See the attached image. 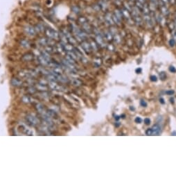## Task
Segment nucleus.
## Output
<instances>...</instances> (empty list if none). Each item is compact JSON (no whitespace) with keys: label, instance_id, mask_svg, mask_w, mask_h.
<instances>
[{"label":"nucleus","instance_id":"4","mask_svg":"<svg viewBox=\"0 0 176 177\" xmlns=\"http://www.w3.org/2000/svg\"><path fill=\"white\" fill-rule=\"evenodd\" d=\"M24 31L26 34H28V36H34L36 33V31L35 29V27H33L31 25H28L24 27Z\"/></svg>","mask_w":176,"mask_h":177},{"label":"nucleus","instance_id":"7","mask_svg":"<svg viewBox=\"0 0 176 177\" xmlns=\"http://www.w3.org/2000/svg\"><path fill=\"white\" fill-rule=\"evenodd\" d=\"M71 11L75 15H79L81 13V9L78 6V4H74L71 6Z\"/></svg>","mask_w":176,"mask_h":177},{"label":"nucleus","instance_id":"21","mask_svg":"<svg viewBox=\"0 0 176 177\" xmlns=\"http://www.w3.org/2000/svg\"><path fill=\"white\" fill-rule=\"evenodd\" d=\"M146 135H153V131H152V129H147L146 131Z\"/></svg>","mask_w":176,"mask_h":177},{"label":"nucleus","instance_id":"15","mask_svg":"<svg viewBox=\"0 0 176 177\" xmlns=\"http://www.w3.org/2000/svg\"><path fill=\"white\" fill-rule=\"evenodd\" d=\"M169 0H159V5H165L169 6Z\"/></svg>","mask_w":176,"mask_h":177},{"label":"nucleus","instance_id":"27","mask_svg":"<svg viewBox=\"0 0 176 177\" xmlns=\"http://www.w3.org/2000/svg\"><path fill=\"white\" fill-rule=\"evenodd\" d=\"M169 71L171 72H173V73L175 72H176L175 68H174L173 66H170V67H169Z\"/></svg>","mask_w":176,"mask_h":177},{"label":"nucleus","instance_id":"17","mask_svg":"<svg viewBox=\"0 0 176 177\" xmlns=\"http://www.w3.org/2000/svg\"><path fill=\"white\" fill-rule=\"evenodd\" d=\"M159 78L161 81H165L166 79V74L164 72H161L159 73Z\"/></svg>","mask_w":176,"mask_h":177},{"label":"nucleus","instance_id":"25","mask_svg":"<svg viewBox=\"0 0 176 177\" xmlns=\"http://www.w3.org/2000/svg\"><path fill=\"white\" fill-rule=\"evenodd\" d=\"M149 1L151 3H153V4H155L157 6L159 7V0H149Z\"/></svg>","mask_w":176,"mask_h":177},{"label":"nucleus","instance_id":"18","mask_svg":"<svg viewBox=\"0 0 176 177\" xmlns=\"http://www.w3.org/2000/svg\"><path fill=\"white\" fill-rule=\"evenodd\" d=\"M81 84H82V82H81V81L80 80H78V79H75V80L73 81V85H74L76 86H80Z\"/></svg>","mask_w":176,"mask_h":177},{"label":"nucleus","instance_id":"24","mask_svg":"<svg viewBox=\"0 0 176 177\" xmlns=\"http://www.w3.org/2000/svg\"><path fill=\"white\" fill-rule=\"evenodd\" d=\"M144 124H146V125H149V124H150V119L148 117L145 118L144 120Z\"/></svg>","mask_w":176,"mask_h":177},{"label":"nucleus","instance_id":"12","mask_svg":"<svg viewBox=\"0 0 176 177\" xmlns=\"http://www.w3.org/2000/svg\"><path fill=\"white\" fill-rule=\"evenodd\" d=\"M105 39L107 40L112 41L113 39L112 33L110 32V31H106V32L105 33Z\"/></svg>","mask_w":176,"mask_h":177},{"label":"nucleus","instance_id":"29","mask_svg":"<svg viewBox=\"0 0 176 177\" xmlns=\"http://www.w3.org/2000/svg\"><path fill=\"white\" fill-rule=\"evenodd\" d=\"M159 100V102H160L161 104H164V103H165V101H164V99L163 98H160Z\"/></svg>","mask_w":176,"mask_h":177},{"label":"nucleus","instance_id":"38","mask_svg":"<svg viewBox=\"0 0 176 177\" xmlns=\"http://www.w3.org/2000/svg\"><path fill=\"white\" fill-rule=\"evenodd\" d=\"M105 1H108V2H110V1H112V0H105Z\"/></svg>","mask_w":176,"mask_h":177},{"label":"nucleus","instance_id":"3","mask_svg":"<svg viewBox=\"0 0 176 177\" xmlns=\"http://www.w3.org/2000/svg\"><path fill=\"white\" fill-rule=\"evenodd\" d=\"M104 21L106 22L108 25H114V22L113 21V18H112V13L107 12L105 13V15H104Z\"/></svg>","mask_w":176,"mask_h":177},{"label":"nucleus","instance_id":"34","mask_svg":"<svg viewBox=\"0 0 176 177\" xmlns=\"http://www.w3.org/2000/svg\"><path fill=\"white\" fill-rule=\"evenodd\" d=\"M130 109L131 111H135V108L132 107V106H130Z\"/></svg>","mask_w":176,"mask_h":177},{"label":"nucleus","instance_id":"22","mask_svg":"<svg viewBox=\"0 0 176 177\" xmlns=\"http://www.w3.org/2000/svg\"><path fill=\"white\" fill-rule=\"evenodd\" d=\"M150 81H153V82H156V81H157V76L155 75L150 76Z\"/></svg>","mask_w":176,"mask_h":177},{"label":"nucleus","instance_id":"2","mask_svg":"<svg viewBox=\"0 0 176 177\" xmlns=\"http://www.w3.org/2000/svg\"><path fill=\"white\" fill-rule=\"evenodd\" d=\"M97 2L100 6L101 11L105 13L108 11L109 8H110V4H109L108 1H105V0H97Z\"/></svg>","mask_w":176,"mask_h":177},{"label":"nucleus","instance_id":"35","mask_svg":"<svg viewBox=\"0 0 176 177\" xmlns=\"http://www.w3.org/2000/svg\"><path fill=\"white\" fill-rule=\"evenodd\" d=\"M115 126H116V127H119V126H120V123H119V122H117V123H116V124H115Z\"/></svg>","mask_w":176,"mask_h":177},{"label":"nucleus","instance_id":"8","mask_svg":"<svg viewBox=\"0 0 176 177\" xmlns=\"http://www.w3.org/2000/svg\"><path fill=\"white\" fill-rule=\"evenodd\" d=\"M91 6H92V9H93V11H94V12L99 13L100 11H101V9L100 6H99L98 3H97V1L94 3H92V4H91Z\"/></svg>","mask_w":176,"mask_h":177},{"label":"nucleus","instance_id":"6","mask_svg":"<svg viewBox=\"0 0 176 177\" xmlns=\"http://www.w3.org/2000/svg\"><path fill=\"white\" fill-rule=\"evenodd\" d=\"M152 131H153V135H159L161 131V127L159 124H156L155 125H153V127H152Z\"/></svg>","mask_w":176,"mask_h":177},{"label":"nucleus","instance_id":"30","mask_svg":"<svg viewBox=\"0 0 176 177\" xmlns=\"http://www.w3.org/2000/svg\"><path fill=\"white\" fill-rule=\"evenodd\" d=\"M173 38L174 40H175V42H176V30H175V32L173 33Z\"/></svg>","mask_w":176,"mask_h":177},{"label":"nucleus","instance_id":"14","mask_svg":"<svg viewBox=\"0 0 176 177\" xmlns=\"http://www.w3.org/2000/svg\"><path fill=\"white\" fill-rule=\"evenodd\" d=\"M20 44H21V45L24 47H27L30 45L29 41L27 40H24V39L20 41Z\"/></svg>","mask_w":176,"mask_h":177},{"label":"nucleus","instance_id":"9","mask_svg":"<svg viewBox=\"0 0 176 177\" xmlns=\"http://www.w3.org/2000/svg\"><path fill=\"white\" fill-rule=\"evenodd\" d=\"M27 119H28V122H29L30 123H31L32 125H36V124H38V120H37V119L35 117L29 115L27 117Z\"/></svg>","mask_w":176,"mask_h":177},{"label":"nucleus","instance_id":"33","mask_svg":"<svg viewBox=\"0 0 176 177\" xmlns=\"http://www.w3.org/2000/svg\"><path fill=\"white\" fill-rule=\"evenodd\" d=\"M170 102H171V103H174V99L173 98V97H172V98L170 99Z\"/></svg>","mask_w":176,"mask_h":177},{"label":"nucleus","instance_id":"23","mask_svg":"<svg viewBox=\"0 0 176 177\" xmlns=\"http://www.w3.org/2000/svg\"><path fill=\"white\" fill-rule=\"evenodd\" d=\"M165 93L168 95H173L174 93H175V91H174V90H166V91L165 92Z\"/></svg>","mask_w":176,"mask_h":177},{"label":"nucleus","instance_id":"5","mask_svg":"<svg viewBox=\"0 0 176 177\" xmlns=\"http://www.w3.org/2000/svg\"><path fill=\"white\" fill-rule=\"evenodd\" d=\"M81 46H82V48L83 49V50L85 51L88 54H89L91 52V50H92V47H91L90 43H89L87 41H83L81 44Z\"/></svg>","mask_w":176,"mask_h":177},{"label":"nucleus","instance_id":"1","mask_svg":"<svg viewBox=\"0 0 176 177\" xmlns=\"http://www.w3.org/2000/svg\"><path fill=\"white\" fill-rule=\"evenodd\" d=\"M44 31H45V34L47 35L48 38H52V39H58V38H60L59 33H58L57 31H56L54 29H53L51 28L45 29Z\"/></svg>","mask_w":176,"mask_h":177},{"label":"nucleus","instance_id":"11","mask_svg":"<svg viewBox=\"0 0 176 177\" xmlns=\"http://www.w3.org/2000/svg\"><path fill=\"white\" fill-rule=\"evenodd\" d=\"M35 29H36V31H38V32H42L45 30L44 29V25L42 24H38L36 27H35Z\"/></svg>","mask_w":176,"mask_h":177},{"label":"nucleus","instance_id":"36","mask_svg":"<svg viewBox=\"0 0 176 177\" xmlns=\"http://www.w3.org/2000/svg\"><path fill=\"white\" fill-rule=\"evenodd\" d=\"M120 117L124 119V118H125V117H126V115H121V116H120Z\"/></svg>","mask_w":176,"mask_h":177},{"label":"nucleus","instance_id":"32","mask_svg":"<svg viewBox=\"0 0 176 177\" xmlns=\"http://www.w3.org/2000/svg\"><path fill=\"white\" fill-rule=\"evenodd\" d=\"M173 23H174V25H175V29H176V15L175 16V19H174V20H173Z\"/></svg>","mask_w":176,"mask_h":177},{"label":"nucleus","instance_id":"19","mask_svg":"<svg viewBox=\"0 0 176 177\" xmlns=\"http://www.w3.org/2000/svg\"><path fill=\"white\" fill-rule=\"evenodd\" d=\"M176 44L175 41L174 40L173 38H172V39H171L170 40H169V45L171 46V47H173V46H175Z\"/></svg>","mask_w":176,"mask_h":177},{"label":"nucleus","instance_id":"39","mask_svg":"<svg viewBox=\"0 0 176 177\" xmlns=\"http://www.w3.org/2000/svg\"><path fill=\"white\" fill-rule=\"evenodd\" d=\"M120 1H122V2H123V1H124V0H120Z\"/></svg>","mask_w":176,"mask_h":177},{"label":"nucleus","instance_id":"31","mask_svg":"<svg viewBox=\"0 0 176 177\" xmlns=\"http://www.w3.org/2000/svg\"><path fill=\"white\" fill-rule=\"evenodd\" d=\"M114 118H115V119H116V121H118L121 117H120V116H119V115H116Z\"/></svg>","mask_w":176,"mask_h":177},{"label":"nucleus","instance_id":"10","mask_svg":"<svg viewBox=\"0 0 176 177\" xmlns=\"http://www.w3.org/2000/svg\"><path fill=\"white\" fill-rule=\"evenodd\" d=\"M78 6H79L81 9H85V8L88 6V4L87 1H85V0H80L78 3Z\"/></svg>","mask_w":176,"mask_h":177},{"label":"nucleus","instance_id":"26","mask_svg":"<svg viewBox=\"0 0 176 177\" xmlns=\"http://www.w3.org/2000/svg\"><path fill=\"white\" fill-rule=\"evenodd\" d=\"M135 122H136V123H138V124L142 123V118L140 117H137L135 118Z\"/></svg>","mask_w":176,"mask_h":177},{"label":"nucleus","instance_id":"28","mask_svg":"<svg viewBox=\"0 0 176 177\" xmlns=\"http://www.w3.org/2000/svg\"><path fill=\"white\" fill-rule=\"evenodd\" d=\"M142 68H137V69H136V70H135L136 73H137V74H140V73L142 72Z\"/></svg>","mask_w":176,"mask_h":177},{"label":"nucleus","instance_id":"16","mask_svg":"<svg viewBox=\"0 0 176 177\" xmlns=\"http://www.w3.org/2000/svg\"><path fill=\"white\" fill-rule=\"evenodd\" d=\"M12 81H15V83H14V82H11V83H12V84H13V86H20L22 85V82H21V81H20V80H19V79H13Z\"/></svg>","mask_w":176,"mask_h":177},{"label":"nucleus","instance_id":"13","mask_svg":"<svg viewBox=\"0 0 176 177\" xmlns=\"http://www.w3.org/2000/svg\"><path fill=\"white\" fill-rule=\"evenodd\" d=\"M78 23L81 24V25H82L84 23H85V22H87V20L85 17L80 16V17H78Z\"/></svg>","mask_w":176,"mask_h":177},{"label":"nucleus","instance_id":"37","mask_svg":"<svg viewBox=\"0 0 176 177\" xmlns=\"http://www.w3.org/2000/svg\"><path fill=\"white\" fill-rule=\"evenodd\" d=\"M172 135H176V131H173L172 133Z\"/></svg>","mask_w":176,"mask_h":177},{"label":"nucleus","instance_id":"20","mask_svg":"<svg viewBox=\"0 0 176 177\" xmlns=\"http://www.w3.org/2000/svg\"><path fill=\"white\" fill-rule=\"evenodd\" d=\"M140 105L142 106V107H146V106H147V103L145 101V100L142 99L140 101Z\"/></svg>","mask_w":176,"mask_h":177}]
</instances>
